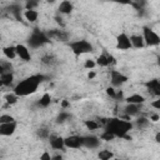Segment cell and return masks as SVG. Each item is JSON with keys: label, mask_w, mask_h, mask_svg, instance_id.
Returning <instances> with one entry per match:
<instances>
[{"label": "cell", "mask_w": 160, "mask_h": 160, "mask_svg": "<svg viewBox=\"0 0 160 160\" xmlns=\"http://www.w3.org/2000/svg\"><path fill=\"white\" fill-rule=\"evenodd\" d=\"M44 79H45V75H42V74H32V75L20 80L14 86V92L16 95H19L20 98L31 95L38 90V88L44 81Z\"/></svg>", "instance_id": "cell-1"}, {"label": "cell", "mask_w": 160, "mask_h": 160, "mask_svg": "<svg viewBox=\"0 0 160 160\" xmlns=\"http://www.w3.org/2000/svg\"><path fill=\"white\" fill-rule=\"evenodd\" d=\"M105 130H109L112 132L116 138H125V139H131L128 134L129 131L134 128V124L130 120L121 119L120 116H114L106 119V122L104 124Z\"/></svg>", "instance_id": "cell-2"}, {"label": "cell", "mask_w": 160, "mask_h": 160, "mask_svg": "<svg viewBox=\"0 0 160 160\" xmlns=\"http://www.w3.org/2000/svg\"><path fill=\"white\" fill-rule=\"evenodd\" d=\"M69 48L74 52L75 56H80L82 54H88V52L94 51L92 44L90 41H88L86 39H79V40L71 41V42H69Z\"/></svg>", "instance_id": "cell-3"}, {"label": "cell", "mask_w": 160, "mask_h": 160, "mask_svg": "<svg viewBox=\"0 0 160 160\" xmlns=\"http://www.w3.org/2000/svg\"><path fill=\"white\" fill-rule=\"evenodd\" d=\"M50 41L49 36L46 32L44 31H40L38 29H35L31 35L28 38V45L31 48V49H39L41 46H44L45 44H48Z\"/></svg>", "instance_id": "cell-4"}, {"label": "cell", "mask_w": 160, "mask_h": 160, "mask_svg": "<svg viewBox=\"0 0 160 160\" xmlns=\"http://www.w3.org/2000/svg\"><path fill=\"white\" fill-rule=\"evenodd\" d=\"M142 36H144L146 46H159L160 45V35L155 30H152L151 28L144 26L142 28Z\"/></svg>", "instance_id": "cell-5"}, {"label": "cell", "mask_w": 160, "mask_h": 160, "mask_svg": "<svg viewBox=\"0 0 160 160\" xmlns=\"http://www.w3.org/2000/svg\"><path fill=\"white\" fill-rule=\"evenodd\" d=\"M128 80H129V78L125 74H122L121 71H119V70H110V84L114 88H120Z\"/></svg>", "instance_id": "cell-6"}, {"label": "cell", "mask_w": 160, "mask_h": 160, "mask_svg": "<svg viewBox=\"0 0 160 160\" xmlns=\"http://www.w3.org/2000/svg\"><path fill=\"white\" fill-rule=\"evenodd\" d=\"M116 48L119 50H130L132 48L131 41H130V36L126 32H120L116 36Z\"/></svg>", "instance_id": "cell-7"}, {"label": "cell", "mask_w": 160, "mask_h": 160, "mask_svg": "<svg viewBox=\"0 0 160 160\" xmlns=\"http://www.w3.org/2000/svg\"><path fill=\"white\" fill-rule=\"evenodd\" d=\"M65 146L68 149H80L82 146V135H69L65 138Z\"/></svg>", "instance_id": "cell-8"}, {"label": "cell", "mask_w": 160, "mask_h": 160, "mask_svg": "<svg viewBox=\"0 0 160 160\" xmlns=\"http://www.w3.org/2000/svg\"><path fill=\"white\" fill-rule=\"evenodd\" d=\"M48 36L50 40H55V41H68L69 40V34L62 30V29H51L48 32Z\"/></svg>", "instance_id": "cell-9"}, {"label": "cell", "mask_w": 160, "mask_h": 160, "mask_svg": "<svg viewBox=\"0 0 160 160\" xmlns=\"http://www.w3.org/2000/svg\"><path fill=\"white\" fill-rule=\"evenodd\" d=\"M18 128V122L11 121V122H0V135L1 136H11Z\"/></svg>", "instance_id": "cell-10"}, {"label": "cell", "mask_w": 160, "mask_h": 160, "mask_svg": "<svg viewBox=\"0 0 160 160\" xmlns=\"http://www.w3.org/2000/svg\"><path fill=\"white\" fill-rule=\"evenodd\" d=\"M82 146L88 149H98L100 146V138L95 135H84L82 136Z\"/></svg>", "instance_id": "cell-11"}, {"label": "cell", "mask_w": 160, "mask_h": 160, "mask_svg": "<svg viewBox=\"0 0 160 160\" xmlns=\"http://www.w3.org/2000/svg\"><path fill=\"white\" fill-rule=\"evenodd\" d=\"M49 144L54 150H64L65 146V138L59 135H50L49 136Z\"/></svg>", "instance_id": "cell-12"}, {"label": "cell", "mask_w": 160, "mask_h": 160, "mask_svg": "<svg viewBox=\"0 0 160 160\" xmlns=\"http://www.w3.org/2000/svg\"><path fill=\"white\" fill-rule=\"evenodd\" d=\"M145 86H146V90L152 96H156V98L160 96V79H151L145 84Z\"/></svg>", "instance_id": "cell-13"}, {"label": "cell", "mask_w": 160, "mask_h": 160, "mask_svg": "<svg viewBox=\"0 0 160 160\" xmlns=\"http://www.w3.org/2000/svg\"><path fill=\"white\" fill-rule=\"evenodd\" d=\"M15 46H16V54H18L19 59H21L22 61H30L31 60V52H30V49L26 45L18 44Z\"/></svg>", "instance_id": "cell-14"}, {"label": "cell", "mask_w": 160, "mask_h": 160, "mask_svg": "<svg viewBox=\"0 0 160 160\" xmlns=\"http://www.w3.org/2000/svg\"><path fill=\"white\" fill-rule=\"evenodd\" d=\"M141 105L142 104H129L126 102L124 108V114H128L131 118H136L141 114Z\"/></svg>", "instance_id": "cell-15"}, {"label": "cell", "mask_w": 160, "mask_h": 160, "mask_svg": "<svg viewBox=\"0 0 160 160\" xmlns=\"http://www.w3.org/2000/svg\"><path fill=\"white\" fill-rule=\"evenodd\" d=\"M59 14H62V15H69L74 10V4L70 1V0H62L60 4H59Z\"/></svg>", "instance_id": "cell-16"}, {"label": "cell", "mask_w": 160, "mask_h": 160, "mask_svg": "<svg viewBox=\"0 0 160 160\" xmlns=\"http://www.w3.org/2000/svg\"><path fill=\"white\" fill-rule=\"evenodd\" d=\"M130 41H131L132 48H135V49H142L144 46H146L142 34H132V35H130Z\"/></svg>", "instance_id": "cell-17"}, {"label": "cell", "mask_w": 160, "mask_h": 160, "mask_svg": "<svg viewBox=\"0 0 160 160\" xmlns=\"http://www.w3.org/2000/svg\"><path fill=\"white\" fill-rule=\"evenodd\" d=\"M14 80H15L14 72L0 74V84H1V86H11Z\"/></svg>", "instance_id": "cell-18"}, {"label": "cell", "mask_w": 160, "mask_h": 160, "mask_svg": "<svg viewBox=\"0 0 160 160\" xmlns=\"http://www.w3.org/2000/svg\"><path fill=\"white\" fill-rule=\"evenodd\" d=\"M22 15H24L25 20L29 21V22H35L38 20V18H39V12L35 9H25Z\"/></svg>", "instance_id": "cell-19"}, {"label": "cell", "mask_w": 160, "mask_h": 160, "mask_svg": "<svg viewBox=\"0 0 160 160\" xmlns=\"http://www.w3.org/2000/svg\"><path fill=\"white\" fill-rule=\"evenodd\" d=\"M124 100H125L126 102H129V104H144V102H145V98H144L141 94H138V92L126 96Z\"/></svg>", "instance_id": "cell-20"}, {"label": "cell", "mask_w": 160, "mask_h": 160, "mask_svg": "<svg viewBox=\"0 0 160 160\" xmlns=\"http://www.w3.org/2000/svg\"><path fill=\"white\" fill-rule=\"evenodd\" d=\"M2 54H4V56H5L6 59H9V60H14L15 58H18V54H16V46H12V45H10V46H5V48L2 49Z\"/></svg>", "instance_id": "cell-21"}, {"label": "cell", "mask_w": 160, "mask_h": 160, "mask_svg": "<svg viewBox=\"0 0 160 160\" xmlns=\"http://www.w3.org/2000/svg\"><path fill=\"white\" fill-rule=\"evenodd\" d=\"M150 124V119L149 118H145V116H136V120L134 122V126H136L138 129H144V128H148Z\"/></svg>", "instance_id": "cell-22"}, {"label": "cell", "mask_w": 160, "mask_h": 160, "mask_svg": "<svg viewBox=\"0 0 160 160\" xmlns=\"http://www.w3.org/2000/svg\"><path fill=\"white\" fill-rule=\"evenodd\" d=\"M50 104H51V95L49 94V92H44L42 95H41V98L39 99V101H38V105L40 106V108H48V106H50Z\"/></svg>", "instance_id": "cell-23"}, {"label": "cell", "mask_w": 160, "mask_h": 160, "mask_svg": "<svg viewBox=\"0 0 160 160\" xmlns=\"http://www.w3.org/2000/svg\"><path fill=\"white\" fill-rule=\"evenodd\" d=\"M96 64H98V66H100V68H108V66H110L109 59H108V52L100 54V55L96 58Z\"/></svg>", "instance_id": "cell-24"}, {"label": "cell", "mask_w": 160, "mask_h": 160, "mask_svg": "<svg viewBox=\"0 0 160 160\" xmlns=\"http://www.w3.org/2000/svg\"><path fill=\"white\" fill-rule=\"evenodd\" d=\"M5 72H14V66L10 61L1 60L0 61V74H5Z\"/></svg>", "instance_id": "cell-25"}, {"label": "cell", "mask_w": 160, "mask_h": 160, "mask_svg": "<svg viewBox=\"0 0 160 160\" xmlns=\"http://www.w3.org/2000/svg\"><path fill=\"white\" fill-rule=\"evenodd\" d=\"M115 155H114V152L111 151V150H109V149H104V150H100L99 152H98V158L100 159V160H110V159H112Z\"/></svg>", "instance_id": "cell-26"}, {"label": "cell", "mask_w": 160, "mask_h": 160, "mask_svg": "<svg viewBox=\"0 0 160 160\" xmlns=\"http://www.w3.org/2000/svg\"><path fill=\"white\" fill-rule=\"evenodd\" d=\"M9 12H11L18 20H21V8H20V5H18V4L10 5L9 6Z\"/></svg>", "instance_id": "cell-27"}, {"label": "cell", "mask_w": 160, "mask_h": 160, "mask_svg": "<svg viewBox=\"0 0 160 160\" xmlns=\"http://www.w3.org/2000/svg\"><path fill=\"white\" fill-rule=\"evenodd\" d=\"M41 62H42V64H45V65L51 66V65L56 64V62H58V60H56V58H55L54 55L48 54V55H45V56H42V58H41Z\"/></svg>", "instance_id": "cell-28"}, {"label": "cell", "mask_w": 160, "mask_h": 160, "mask_svg": "<svg viewBox=\"0 0 160 160\" xmlns=\"http://www.w3.org/2000/svg\"><path fill=\"white\" fill-rule=\"evenodd\" d=\"M85 126H86V129L88 130H90V131H94V130H98L99 128H100V124L96 121V120H85Z\"/></svg>", "instance_id": "cell-29"}, {"label": "cell", "mask_w": 160, "mask_h": 160, "mask_svg": "<svg viewBox=\"0 0 160 160\" xmlns=\"http://www.w3.org/2000/svg\"><path fill=\"white\" fill-rule=\"evenodd\" d=\"M19 98H20V96H19V95H16V94L12 91V92H10V94H6V95H5V101H6L9 105H14V104L19 100Z\"/></svg>", "instance_id": "cell-30"}, {"label": "cell", "mask_w": 160, "mask_h": 160, "mask_svg": "<svg viewBox=\"0 0 160 160\" xmlns=\"http://www.w3.org/2000/svg\"><path fill=\"white\" fill-rule=\"evenodd\" d=\"M116 136L112 134V132H110L109 130H105L104 129V131L100 134V139L101 140H104V141H111V140H114Z\"/></svg>", "instance_id": "cell-31"}, {"label": "cell", "mask_w": 160, "mask_h": 160, "mask_svg": "<svg viewBox=\"0 0 160 160\" xmlns=\"http://www.w3.org/2000/svg\"><path fill=\"white\" fill-rule=\"evenodd\" d=\"M40 4V0H25V9H36Z\"/></svg>", "instance_id": "cell-32"}, {"label": "cell", "mask_w": 160, "mask_h": 160, "mask_svg": "<svg viewBox=\"0 0 160 160\" xmlns=\"http://www.w3.org/2000/svg\"><path fill=\"white\" fill-rule=\"evenodd\" d=\"M95 66H98L96 64V60H92V59H86L85 62H84V68L88 69V70H92Z\"/></svg>", "instance_id": "cell-33"}, {"label": "cell", "mask_w": 160, "mask_h": 160, "mask_svg": "<svg viewBox=\"0 0 160 160\" xmlns=\"http://www.w3.org/2000/svg\"><path fill=\"white\" fill-rule=\"evenodd\" d=\"M105 92H106V95L110 96L111 99H115V98H116V92H118V90H115V88H114L112 85H110V86H108V88L105 89Z\"/></svg>", "instance_id": "cell-34"}, {"label": "cell", "mask_w": 160, "mask_h": 160, "mask_svg": "<svg viewBox=\"0 0 160 160\" xmlns=\"http://www.w3.org/2000/svg\"><path fill=\"white\" fill-rule=\"evenodd\" d=\"M69 118H70V114H69L68 111H64V110H62V111H60V114H59L56 121H58V122H64V121H66Z\"/></svg>", "instance_id": "cell-35"}, {"label": "cell", "mask_w": 160, "mask_h": 160, "mask_svg": "<svg viewBox=\"0 0 160 160\" xmlns=\"http://www.w3.org/2000/svg\"><path fill=\"white\" fill-rule=\"evenodd\" d=\"M15 121V118L11 116L10 114H1L0 115V122H11Z\"/></svg>", "instance_id": "cell-36"}, {"label": "cell", "mask_w": 160, "mask_h": 160, "mask_svg": "<svg viewBox=\"0 0 160 160\" xmlns=\"http://www.w3.org/2000/svg\"><path fill=\"white\" fill-rule=\"evenodd\" d=\"M38 136H40L42 139H49V136H50L49 130H46V129H39L38 130Z\"/></svg>", "instance_id": "cell-37"}, {"label": "cell", "mask_w": 160, "mask_h": 160, "mask_svg": "<svg viewBox=\"0 0 160 160\" xmlns=\"http://www.w3.org/2000/svg\"><path fill=\"white\" fill-rule=\"evenodd\" d=\"M150 106L154 108V109H156V110H160V96L156 98L155 100H152V101L150 102Z\"/></svg>", "instance_id": "cell-38"}, {"label": "cell", "mask_w": 160, "mask_h": 160, "mask_svg": "<svg viewBox=\"0 0 160 160\" xmlns=\"http://www.w3.org/2000/svg\"><path fill=\"white\" fill-rule=\"evenodd\" d=\"M111 2H116V4H120V5H131L132 0H109Z\"/></svg>", "instance_id": "cell-39"}, {"label": "cell", "mask_w": 160, "mask_h": 160, "mask_svg": "<svg viewBox=\"0 0 160 160\" xmlns=\"http://www.w3.org/2000/svg\"><path fill=\"white\" fill-rule=\"evenodd\" d=\"M149 119H150V121H154V122H156V121H159V120H160V115H159V114H155V112H152V114H150Z\"/></svg>", "instance_id": "cell-40"}, {"label": "cell", "mask_w": 160, "mask_h": 160, "mask_svg": "<svg viewBox=\"0 0 160 160\" xmlns=\"http://www.w3.org/2000/svg\"><path fill=\"white\" fill-rule=\"evenodd\" d=\"M52 159V156L48 152V151H45V152H42L41 155H40V160H51Z\"/></svg>", "instance_id": "cell-41"}, {"label": "cell", "mask_w": 160, "mask_h": 160, "mask_svg": "<svg viewBox=\"0 0 160 160\" xmlns=\"http://www.w3.org/2000/svg\"><path fill=\"white\" fill-rule=\"evenodd\" d=\"M108 59H109V64H110V66L116 64V60H115V58H114L111 54H108Z\"/></svg>", "instance_id": "cell-42"}, {"label": "cell", "mask_w": 160, "mask_h": 160, "mask_svg": "<svg viewBox=\"0 0 160 160\" xmlns=\"http://www.w3.org/2000/svg\"><path fill=\"white\" fill-rule=\"evenodd\" d=\"M55 20H56V22H58V24H59V25H60L61 28H64V25H65V24H64L62 19H61V18H60L59 15H56V16H55Z\"/></svg>", "instance_id": "cell-43"}, {"label": "cell", "mask_w": 160, "mask_h": 160, "mask_svg": "<svg viewBox=\"0 0 160 160\" xmlns=\"http://www.w3.org/2000/svg\"><path fill=\"white\" fill-rule=\"evenodd\" d=\"M95 76H96V72H95L94 70H90V71H89V74H88V79L92 80V79H94Z\"/></svg>", "instance_id": "cell-44"}, {"label": "cell", "mask_w": 160, "mask_h": 160, "mask_svg": "<svg viewBox=\"0 0 160 160\" xmlns=\"http://www.w3.org/2000/svg\"><path fill=\"white\" fill-rule=\"evenodd\" d=\"M68 106H70V102H69L68 100H62V101H61V108L65 109V108H68Z\"/></svg>", "instance_id": "cell-45"}, {"label": "cell", "mask_w": 160, "mask_h": 160, "mask_svg": "<svg viewBox=\"0 0 160 160\" xmlns=\"http://www.w3.org/2000/svg\"><path fill=\"white\" fill-rule=\"evenodd\" d=\"M155 141H156V142H160V131H158V132L155 134Z\"/></svg>", "instance_id": "cell-46"}, {"label": "cell", "mask_w": 160, "mask_h": 160, "mask_svg": "<svg viewBox=\"0 0 160 160\" xmlns=\"http://www.w3.org/2000/svg\"><path fill=\"white\" fill-rule=\"evenodd\" d=\"M58 159H60V160H61V159H62V156H61V155H54V156H52V160H58Z\"/></svg>", "instance_id": "cell-47"}, {"label": "cell", "mask_w": 160, "mask_h": 160, "mask_svg": "<svg viewBox=\"0 0 160 160\" xmlns=\"http://www.w3.org/2000/svg\"><path fill=\"white\" fill-rule=\"evenodd\" d=\"M46 1H48V2H51V4H52V2H55L56 0H46Z\"/></svg>", "instance_id": "cell-48"}, {"label": "cell", "mask_w": 160, "mask_h": 160, "mask_svg": "<svg viewBox=\"0 0 160 160\" xmlns=\"http://www.w3.org/2000/svg\"><path fill=\"white\" fill-rule=\"evenodd\" d=\"M158 62H159V66H160V56H159V59H158Z\"/></svg>", "instance_id": "cell-49"}, {"label": "cell", "mask_w": 160, "mask_h": 160, "mask_svg": "<svg viewBox=\"0 0 160 160\" xmlns=\"http://www.w3.org/2000/svg\"><path fill=\"white\" fill-rule=\"evenodd\" d=\"M132 1H138V0H132Z\"/></svg>", "instance_id": "cell-50"}]
</instances>
